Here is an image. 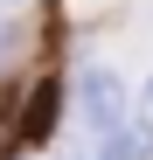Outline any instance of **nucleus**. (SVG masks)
<instances>
[{
	"instance_id": "obj_2",
	"label": "nucleus",
	"mask_w": 153,
	"mask_h": 160,
	"mask_svg": "<svg viewBox=\"0 0 153 160\" xmlns=\"http://www.w3.org/2000/svg\"><path fill=\"white\" fill-rule=\"evenodd\" d=\"M97 160H153V125L146 118H118L105 132V146H97Z\"/></svg>"
},
{
	"instance_id": "obj_3",
	"label": "nucleus",
	"mask_w": 153,
	"mask_h": 160,
	"mask_svg": "<svg viewBox=\"0 0 153 160\" xmlns=\"http://www.w3.org/2000/svg\"><path fill=\"white\" fill-rule=\"evenodd\" d=\"M56 104H63V84H35L28 112H21V132H28V139H49V125H56Z\"/></svg>"
},
{
	"instance_id": "obj_1",
	"label": "nucleus",
	"mask_w": 153,
	"mask_h": 160,
	"mask_svg": "<svg viewBox=\"0 0 153 160\" xmlns=\"http://www.w3.org/2000/svg\"><path fill=\"white\" fill-rule=\"evenodd\" d=\"M76 104H84V125H91V132H111V125L125 118V84H118L111 70H84Z\"/></svg>"
}]
</instances>
